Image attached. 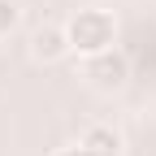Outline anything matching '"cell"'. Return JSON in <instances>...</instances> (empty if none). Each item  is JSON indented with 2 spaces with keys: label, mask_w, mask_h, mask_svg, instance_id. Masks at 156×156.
<instances>
[{
  "label": "cell",
  "mask_w": 156,
  "mask_h": 156,
  "mask_svg": "<svg viewBox=\"0 0 156 156\" xmlns=\"http://www.w3.org/2000/svg\"><path fill=\"white\" fill-rule=\"evenodd\" d=\"M65 35H69V52L78 56H95V52H108L117 48V17L108 9H78L69 22H65Z\"/></svg>",
  "instance_id": "1"
},
{
  "label": "cell",
  "mask_w": 156,
  "mask_h": 156,
  "mask_svg": "<svg viewBox=\"0 0 156 156\" xmlns=\"http://www.w3.org/2000/svg\"><path fill=\"white\" fill-rule=\"evenodd\" d=\"M83 78L95 87V91H122L130 83V56L122 48H108V52H95V56H83Z\"/></svg>",
  "instance_id": "2"
},
{
  "label": "cell",
  "mask_w": 156,
  "mask_h": 156,
  "mask_svg": "<svg viewBox=\"0 0 156 156\" xmlns=\"http://www.w3.org/2000/svg\"><path fill=\"white\" fill-rule=\"evenodd\" d=\"M30 56L44 61V65L65 61V56H69V35H65V26H39V30L30 35Z\"/></svg>",
  "instance_id": "3"
},
{
  "label": "cell",
  "mask_w": 156,
  "mask_h": 156,
  "mask_svg": "<svg viewBox=\"0 0 156 156\" xmlns=\"http://www.w3.org/2000/svg\"><path fill=\"white\" fill-rule=\"evenodd\" d=\"M78 147L87 156H122V130H113L108 122H91L83 134H78Z\"/></svg>",
  "instance_id": "4"
},
{
  "label": "cell",
  "mask_w": 156,
  "mask_h": 156,
  "mask_svg": "<svg viewBox=\"0 0 156 156\" xmlns=\"http://www.w3.org/2000/svg\"><path fill=\"white\" fill-rule=\"evenodd\" d=\"M22 22V5L17 0H0V35H13Z\"/></svg>",
  "instance_id": "5"
},
{
  "label": "cell",
  "mask_w": 156,
  "mask_h": 156,
  "mask_svg": "<svg viewBox=\"0 0 156 156\" xmlns=\"http://www.w3.org/2000/svg\"><path fill=\"white\" fill-rule=\"evenodd\" d=\"M52 156H87V152H83V147H78V143H74V147H56Z\"/></svg>",
  "instance_id": "6"
}]
</instances>
